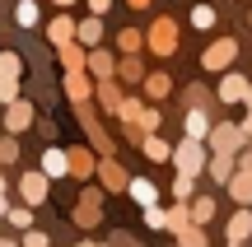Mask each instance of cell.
<instances>
[{"label":"cell","mask_w":252,"mask_h":247,"mask_svg":"<svg viewBox=\"0 0 252 247\" xmlns=\"http://www.w3.org/2000/svg\"><path fill=\"white\" fill-rule=\"evenodd\" d=\"M19 192H24V201H28V205H42V201H47V177H42V173H24Z\"/></svg>","instance_id":"1"},{"label":"cell","mask_w":252,"mask_h":247,"mask_svg":"<svg viewBox=\"0 0 252 247\" xmlns=\"http://www.w3.org/2000/svg\"><path fill=\"white\" fill-rule=\"evenodd\" d=\"M201 164H206V154H201V145H196V140H187V145L178 149V168H182V177H191V173H196Z\"/></svg>","instance_id":"2"},{"label":"cell","mask_w":252,"mask_h":247,"mask_svg":"<svg viewBox=\"0 0 252 247\" xmlns=\"http://www.w3.org/2000/svg\"><path fill=\"white\" fill-rule=\"evenodd\" d=\"M220 98H224V103H238V98H248V80H243V75H229V80L220 84Z\"/></svg>","instance_id":"3"},{"label":"cell","mask_w":252,"mask_h":247,"mask_svg":"<svg viewBox=\"0 0 252 247\" xmlns=\"http://www.w3.org/2000/svg\"><path fill=\"white\" fill-rule=\"evenodd\" d=\"M65 168H70V159H65L61 149H47L42 154V177H61Z\"/></svg>","instance_id":"4"},{"label":"cell","mask_w":252,"mask_h":247,"mask_svg":"<svg viewBox=\"0 0 252 247\" xmlns=\"http://www.w3.org/2000/svg\"><path fill=\"white\" fill-rule=\"evenodd\" d=\"M210 136V121H206V112H187V140H206Z\"/></svg>","instance_id":"5"},{"label":"cell","mask_w":252,"mask_h":247,"mask_svg":"<svg viewBox=\"0 0 252 247\" xmlns=\"http://www.w3.org/2000/svg\"><path fill=\"white\" fill-rule=\"evenodd\" d=\"M248 233H252V215H248V210H238L234 220H229V243H243Z\"/></svg>","instance_id":"6"},{"label":"cell","mask_w":252,"mask_h":247,"mask_svg":"<svg viewBox=\"0 0 252 247\" xmlns=\"http://www.w3.org/2000/svg\"><path fill=\"white\" fill-rule=\"evenodd\" d=\"M131 196H135V201L145 205V210H150V205H154V196H159V192H154V182H145V177H135V182H131Z\"/></svg>","instance_id":"7"},{"label":"cell","mask_w":252,"mask_h":247,"mask_svg":"<svg viewBox=\"0 0 252 247\" xmlns=\"http://www.w3.org/2000/svg\"><path fill=\"white\" fill-rule=\"evenodd\" d=\"M28 121H33V112H28V103H14V108H9V131H24Z\"/></svg>","instance_id":"8"},{"label":"cell","mask_w":252,"mask_h":247,"mask_svg":"<svg viewBox=\"0 0 252 247\" xmlns=\"http://www.w3.org/2000/svg\"><path fill=\"white\" fill-rule=\"evenodd\" d=\"M14 19H19V24H24V28H33V24H37V5H33V0H19Z\"/></svg>","instance_id":"9"},{"label":"cell","mask_w":252,"mask_h":247,"mask_svg":"<svg viewBox=\"0 0 252 247\" xmlns=\"http://www.w3.org/2000/svg\"><path fill=\"white\" fill-rule=\"evenodd\" d=\"M19 75V56L14 52H0V80H14Z\"/></svg>","instance_id":"10"},{"label":"cell","mask_w":252,"mask_h":247,"mask_svg":"<svg viewBox=\"0 0 252 247\" xmlns=\"http://www.w3.org/2000/svg\"><path fill=\"white\" fill-rule=\"evenodd\" d=\"M210 24H215V9H210V5H196V9H191V28H210Z\"/></svg>","instance_id":"11"},{"label":"cell","mask_w":252,"mask_h":247,"mask_svg":"<svg viewBox=\"0 0 252 247\" xmlns=\"http://www.w3.org/2000/svg\"><path fill=\"white\" fill-rule=\"evenodd\" d=\"M154 47H159V52H173V24H159V28H154Z\"/></svg>","instance_id":"12"},{"label":"cell","mask_w":252,"mask_h":247,"mask_svg":"<svg viewBox=\"0 0 252 247\" xmlns=\"http://www.w3.org/2000/svg\"><path fill=\"white\" fill-rule=\"evenodd\" d=\"M98 33H103L98 19H84V24H80V37H84V42H98Z\"/></svg>","instance_id":"13"},{"label":"cell","mask_w":252,"mask_h":247,"mask_svg":"<svg viewBox=\"0 0 252 247\" xmlns=\"http://www.w3.org/2000/svg\"><path fill=\"white\" fill-rule=\"evenodd\" d=\"M145 154H150V159H168L173 149L163 145V140H154V136H150V140H145Z\"/></svg>","instance_id":"14"},{"label":"cell","mask_w":252,"mask_h":247,"mask_svg":"<svg viewBox=\"0 0 252 247\" xmlns=\"http://www.w3.org/2000/svg\"><path fill=\"white\" fill-rule=\"evenodd\" d=\"M210 215H215V205H210V201H206V196H201V201H196V205H191V220H201V224H206V220H210Z\"/></svg>","instance_id":"15"},{"label":"cell","mask_w":252,"mask_h":247,"mask_svg":"<svg viewBox=\"0 0 252 247\" xmlns=\"http://www.w3.org/2000/svg\"><path fill=\"white\" fill-rule=\"evenodd\" d=\"M229 56H234V47H229V42H224V47H215V52H210V56H206V65H224V61H229Z\"/></svg>","instance_id":"16"},{"label":"cell","mask_w":252,"mask_h":247,"mask_svg":"<svg viewBox=\"0 0 252 247\" xmlns=\"http://www.w3.org/2000/svg\"><path fill=\"white\" fill-rule=\"evenodd\" d=\"M234 136H238L234 126H220V131H215V145H220V149H229V145H234Z\"/></svg>","instance_id":"17"},{"label":"cell","mask_w":252,"mask_h":247,"mask_svg":"<svg viewBox=\"0 0 252 247\" xmlns=\"http://www.w3.org/2000/svg\"><path fill=\"white\" fill-rule=\"evenodd\" d=\"M145 224H150V229H163V224H168V215H163V210H154V205H150V210H145Z\"/></svg>","instance_id":"18"},{"label":"cell","mask_w":252,"mask_h":247,"mask_svg":"<svg viewBox=\"0 0 252 247\" xmlns=\"http://www.w3.org/2000/svg\"><path fill=\"white\" fill-rule=\"evenodd\" d=\"M70 33H75V28H70V19H56V28H52V37H56V42H65Z\"/></svg>","instance_id":"19"},{"label":"cell","mask_w":252,"mask_h":247,"mask_svg":"<svg viewBox=\"0 0 252 247\" xmlns=\"http://www.w3.org/2000/svg\"><path fill=\"white\" fill-rule=\"evenodd\" d=\"M234 196H238V201H252V177H243V182H234Z\"/></svg>","instance_id":"20"},{"label":"cell","mask_w":252,"mask_h":247,"mask_svg":"<svg viewBox=\"0 0 252 247\" xmlns=\"http://www.w3.org/2000/svg\"><path fill=\"white\" fill-rule=\"evenodd\" d=\"M9 224H19V229H28V224H33V215H28V210H9Z\"/></svg>","instance_id":"21"},{"label":"cell","mask_w":252,"mask_h":247,"mask_svg":"<svg viewBox=\"0 0 252 247\" xmlns=\"http://www.w3.org/2000/svg\"><path fill=\"white\" fill-rule=\"evenodd\" d=\"M24 247H47V238H42V233H28V238H24Z\"/></svg>","instance_id":"22"},{"label":"cell","mask_w":252,"mask_h":247,"mask_svg":"<svg viewBox=\"0 0 252 247\" xmlns=\"http://www.w3.org/2000/svg\"><path fill=\"white\" fill-rule=\"evenodd\" d=\"M0 159H14V145L9 140H0Z\"/></svg>","instance_id":"23"},{"label":"cell","mask_w":252,"mask_h":247,"mask_svg":"<svg viewBox=\"0 0 252 247\" xmlns=\"http://www.w3.org/2000/svg\"><path fill=\"white\" fill-rule=\"evenodd\" d=\"M89 5H94V14H103V9H108L112 0H89Z\"/></svg>","instance_id":"24"},{"label":"cell","mask_w":252,"mask_h":247,"mask_svg":"<svg viewBox=\"0 0 252 247\" xmlns=\"http://www.w3.org/2000/svg\"><path fill=\"white\" fill-rule=\"evenodd\" d=\"M0 215H9V210H5V196H0Z\"/></svg>","instance_id":"25"},{"label":"cell","mask_w":252,"mask_h":247,"mask_svg":"<svg viewBox=\"0 0 252 247\" xmlns=\"http://www.w3.org/2000/svg\"><path fill=\"white\" fill-rule=\"evenodd\" d=\"M0 247H14V243H5V238H0Z\"/></svg>","instance_id":"26"},{"label":"cell","mask_w":252,"mask_h":247,"mask_svg":"<svg viewBox=\"0 0 252 247\" xmlns=\"http://www.w3.org/2000/svg\"><path fill=\"white\" fill-rule=\"evenodd\" d=\"M56 5H70V0H56Z\"/></svg>","instance_id":"27"}]
</instances>
